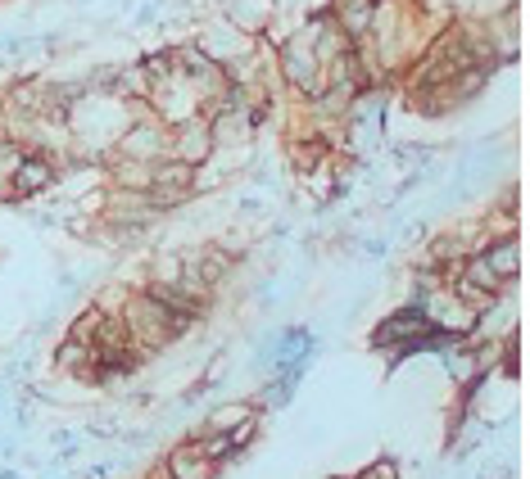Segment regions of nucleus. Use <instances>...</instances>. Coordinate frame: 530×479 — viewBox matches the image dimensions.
<instances>
[{
    "label": "nucleus",
    "instance_id": "20e7f679",
    "mask_svg": "<svg viewBox=\"0 0 530 479\" xmlns=\"http://www.w3.org/2000/svg\"><path fill=\"white\" fill-rule=\"evenodd\" d=\"M485 267L495 271L499 281H508V276L517 271V249H512V245H495V249L485 254Z\"/></svg>",
    "mask_w": 530,
    "mask_h": 479
},
{
    "label": "nucleus",
    "instance_id": "423d86ee",
    "mask_svg": "<svg viewBox=\"0 0 530 479\" xmlns=\"http://www.w3.org/2000/svg\"><path fill=\"white\" fill-rule=\"evenodd\" d=\"M209 145H213V132H204V127H186V136H181V158L191 163V158H200Z\"/></svg>",
    "mask_w": 530,
    "mask_h": 479
},
{
    "label": "nucleus",
    "instance_id": "0eeeda50",
    "mask_svg": "<svg viewBox=\"0 0 530 479\" xmlns=\"http://www.w3.org/2000/svg\"><path fill=\"white\" fill-rule=\"evenodd\" d=\"M123 145H127V154H155L159 149V141L150 136V127H132V136Z\"/></svg>",
    "mask_w": 530,
    "mask_h": 479
},
{
    "label": "nucleus",
    "instance_id": "f257e3e1",
    "mask_svg": "<svg viewBox=\"0 0 530 479\" xmlns=\"http://www.w3.org/2000/svg\"><path fill=\"white\" fill-rule=\"evenodd\" d=\"M168 470H173V479H209L213 457H204V448H181V452H173Z\"/></svg>",
    "mask_w": 530,
    "mask_h": 479
},
{
    "label": "nucleus",
    "instance_id": "f03ea898",
    "mask_svg": "<svg viewBox=\"0 0 530 479\" xmlns=\"http://www.w3.org/2000/svg\"><path fill=\"white\" fill-rule=\"evenodd\" d=\"M50 163H42V158H23V163L14 168V194H27V190H42L50 186Z\"/></svg>",
    "mask_w": 530,
    "mask_h": 479
},
{
    "label": "nucleus",
    "instance_id": "39448f33",
    "mask_svg": "<svg viewBox=\"0 0 530 479\" xmlns=\"http://www.w3.org/2000/svg\"><path fill=\"white\" fill-rule=\"evenodd\" d=\"M340 23H345L349 32H363L372 23V5L367 0H340Z\"/></svg>",
    "mask_w": 530,
    "mask_h": 479
},
{
    "label": "nucleus",
    "instance_id": "7ed1b4c3",
    "mask_svg": "<svg viewBox=\"0 0 530 479\" xmlns=\"http://www.w3.org/2000/svg\"><path fill=\"white\" fill-rule=\"evenodd\" d=\"M245 421H250V407H245V403H236V407L213 412V416H209V430H213V434H232V430H241Z\"/></svg>",
    "mask_w": 530,
    "mask_h": 479
}]
</instances>
